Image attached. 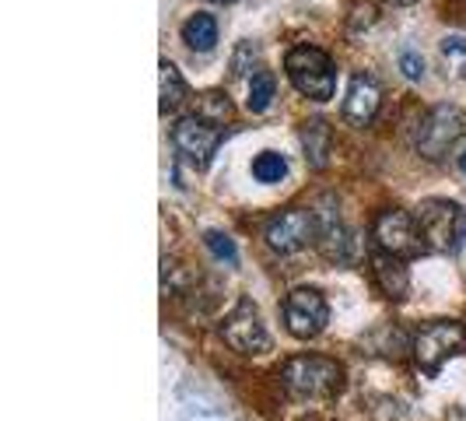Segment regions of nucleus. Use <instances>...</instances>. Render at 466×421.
Here are the masks:
<instances>
[{
	"instance_id": "412c9836",
	"label": "nucleus",
	"mask_w": 466,
	"mask_h": 421,
	"mask_svg": "<svg viewBox=\"0 0 466 421\" xmlns=\"http://www.w3.org/2000/svg\"><path fill=\"white\" fill-rule=\"evenodd\" d=\"M400 70H403L407 81H420V77H424V60H420L418 53L403 49V53H400Z\"/></svg>"
},
{
	"instance_id": "f3484780",
	"label": "nucleus",
	"mask_w": 466,
	"mask_h": 421,
	"mask_svg": "<svg viewBox=\"0 0 466 421\" xmlns=\"http://www.w3.org/2000/svg\"><path fill=\"white\" fill-rule=\"evenodd\" d=\"M439 56L449 77H466V36L452 32L439 43Z\"/></svg>"
},
{
	"instance_id": "b1692460",
	"label": "nucleus",
	"mask_w": 466,
	"mask_h": 421,
	"mask_svg": "<svg viewBox=\"0 0 466 421\" xmlns=\"http://www.w3.org/2000/svg\"><path fill=\"white\" fill-rule=\"evenodd\" d=\"M393 4H418V0H393Z\"/></svg>"
},
{
	"instance_id": "393cba45",
	"label": "nucleus",
	"mask_w": 466,
	"mask_h": 421,
	"mask_svg": "<svg viewBox=\"0 0 466 421\" xmlns=\"http://www.w3.org/2000/svg\"><path fill=\"white\" fill-rule=\"evenodd\" d=\"M210 4H232V0H210Z\"/></svg>"
},
{
	"instance_id": "7ed1b4c3",
	"label": "nucleus",
	"mask_w": 466,
	"mask_h": 421,
	"mask_svg": "<svg viewBox=\"0 0 466 421\" xmlns=\"http://www.w3.org/2000/svg\"><path fill=\"white\" fill-rule=\"evenodd\" d=\"M284 70H288V81L312 102H327L337 92V70L323 49L309 46H291L284 56Z\"/></svg>"
},
{
	"instance_id": "423d86ee",
	"label": "nucleus",
	"mask_w": 466,
	"mask_h": 421,
	"mask_svg": "<svg viewBox=\"0 0 466 421\" xmlns=\"http://www.w3.org/2000/svg\"><path fill=\"white\" fill-rule=\"evenodd\" d=\"M372 239H375V250L393 253V257H400V260L428 253V250H424V242H420L414 214H407V210H400V208H386V210H379V214H375Z\"/></svg>"
},
{
	"instance_id": "1a4fd4ad",
	"label": "nucleus",
	"mask_w": 466,
	"mask_h": 421,
	"mask_svg": "<svg viewBox=\"0 0 466 421\" xmlns=\"http://www.w3.org/2000/svg\"><path fill=\"white\" fill-rule=\"evenodd\" d=\"M221 334H225V341H228L235 351H242V354H263V351L270 348V334L263 327V316H259L257 303L246 299V295H242V299L232 305V313L225 316Z\"/></svg>"
},
{
	"instance_id": "f03ea898",
	"label": "nucleus",
	"mask_w": 466,
	"mask_h": 421,
	"mask_svg": "<svg viewBox=\"0 0 466 421\" xmlns=\"http://www.w3.org/2000/svg\"><path fill=\"white\" fill-rule=\"evenodd\" d=\"M414 221H418L420 242L428 253H460L466 239V210L456 200L428 197L420 200Z\"/></svg>"
},
{
	"instance_id": "20e7f679",
	"label": "nucleus",
	"mask_w": 466,
	"mask_h": 421,
	"mask_svg": "<svg viewBox=\"0 0 466 421\" xmlns=\"http://www.w3.org/2000/svg\"><path fill=\"white\" fill-rule=\"evenodd\" d=\"M466 348V327L456 320H431L428 327L414 334V362L420 365L424 375H435L449 358H456Z\"/></svg>"
},
{
	"instance_id": "6e6552de",
	"label": "nucleus",
	"mask_w": 466,
	"mask_h": 421,
	"mask_svg": "<svg viewBox=\"0 0 466 421\" xmlns=\"http://www.w3.org/2000/svg\"><path fill=\"white\" fill-rule=\"evenodd\" d=\"M463 134V113L456 106H435L420 117L414 130V148L424 159H442L445 151Z\"/></svg>"
},
{
	"instance_id": "ddd939ff",
	"label": "nucleus",
	"mask_w": 466,
	"mask_h": 421,
	"mask_svg": "<svg viewBox=\"0 0 466 421\" xmlns=\"http://www.w3.org/2000/svg\"><path fill=\"white\" fill-rule=\"evenodd\" d=\"M372 278L379 284V292L386 295V299H407V292H410V274H407V267H403V260L393 257V253H382V250H375L372 253Z\"/></svg>"
},
{
	"instance_id": "a211bd4d",
	"label": "nucleus",
	"mask_w": 466,
	"mask_h": 421,
	"mask_svg": "<svg viewBox=\"0 0 466 421\" xmlns=\"http://www.w3.org/2000/svg\"><path fill=\"white\" fill-rule=\"evenodd\" d=\"M274 92H278L274 74H270V70H257V74H253V81H249V98H246L249 113H267V109H270V102H274Z\"/></svg>"
},
{
	"instance_id": "6ab92c4d",
	"label": "nucleus",
	"mask_w": 466,
	"mask_h": 421,
	"mask_svg": "<svg viewBox=\"0 0 466 421\" xmlns=\"http://www.w3.org/2000/svg\"><path fill=\"white\" fill-rule=\"evenodd\" d=\"M288 176V162L280 151H259L253 159V180L257 183H280Z\"/></svg>"
},
{
	"instance_id": "f257e3e1",
	"label": "nucleus",
	"mask_w": 466,
	"mask_h": 421,
	"mask_svg": "<svg viewBox=\"0 0 466 421\" xmlns=\"http://www.w3.org/2000/svg\"><path fill=\"white\" fill-rule=\"evenodd\" d=\"M280 386L295 400H329L344 390V365L323 354H295L280 365Z\"/></svg>"
},
{
	"instance_id": "2eb2a0df",
	"label": "nucleus",
	"mask_w": 466,
	"mask_h": 421,
	"mask_svg": "<svg viewBox=\"0 0 466 421\" xmlns=\"http://www.w3.org/2000/svg\"><path fill=\"white\" fill-rule=\"evenodd\" d=\"M299 140H302L309 165H312V169H323L329 159V144H333V134H329L327 123H323V119H309V123H302Z\"/></svg>"
},
{
	"instance_id": "4468645a",
	"label": "nucleus",
	"mask_w": 466,
	"mask_h": 421,
	"mask_svg": "<svg viewBox=\"0 0 466 421\" xmlns=\"http://www.w3.org/2000/svg\"><path fill=\"white\" fill-rule=\"evenodd\" d=\"M187 81H183V74H179V67L176 64H168V60H162L158 64V113L162 117H168V113H179V106L187 102Z\"/></svg>"
},
{
	"instance_id": "0eeeda50",
	"label": "nucleus",
	"mask_w": 466,
	"mask_h": 421,
	"mask_svg": "<svg viewBox=\"0 0 466 421\" xmlns=\"http://www.w3.org/2000/svg\"><path fill=\"white\" fill-rule=\"evenodd\" d=\"M280 316H284V327L291 337L299 341H312L319 337L329 323V305L323 299V292L316 288H295L288 292V299L280 305Z\"/></svg>"
},
{
	"instance_id": "dca6fc26",
	"label": "nucleus",
	"mask_w": 466,
	"mask_h": 421,
	"mask_svg": "<svg viewBox=\"0 0 466 421\" xmlns=\"http://www.w3.org/2000/svg\"><path fill=\"white\" fill-rule=\"evenodd\" d=\"M183 43L193 53H210L218 46V22L210 15H189L183 22Z\"/></svg>"
},
{
	"instance_id": "f8f14e48",
	"label": "nucleus",
	"mask_w": 466,
	"mask_h": 421,
	"mask_svg": "<svg viewBox=\"0 0 466 421\" xmlns=\"http://www.w3.org/2000/svg\"><path fill=\"white\" fill-rule=\"evenodd\" d=\"M316 246L333 263H350L354 260V239L340 225L337 214H316Z\"/></svg>"
},
{
	"instance_id": "9d476101",
	"label": "nucleus",
	"mask_w": 466,
	"mask_h": 421,
	"mask_svg": "<svg viewBox=\"0 0 466 421\" xmlns=\"http://www.w3.org/2000/svg\"><path fill=\"white\" fill-rule=\"evenodd\" d=\"M263 239H267V246H270L274 253H280V257L299 253L309 242H316V214L302 208L280 210V214H274V218L267 221Z\"/></svg>"
},
{
	"instance_id": "9b49d317",
	"label": "nucleus",
	"mask_w": 466,
	"mask_h": 421,
	"mask_svg": "<svg viewBox=\"0 0 466 421\" xmlns=\"http://www.w3.org/2000/svg\"><path fill=\"white\" fill-rule=\"evenodd\" d=\"M382 106V88L369 74H354L348 85V98H344V119L354 127H369Z\"/></svg>"
},
{
	"instance_id": "39448f33",
	"label": "nucleus",
	"mask_w": 466,
	"mask_h": 421,
	"mask_svg": "<svg viewBox=\"0 0 466 421\" xmlns=\"http://www.w3.org/2000/svg\"><path fill=\"white\" fill-rule=\"evenodd\" d=\"M221 138H225V123L208 117V113H200V109L183 117L172 127V144H176V151H179L193 169H208L210 159H214V151H218V144H221Z\"/></svg>"
},
{
	"instance_id": "aec40b11",
	"label": "nucleus",
	"mask_w": 466,
	"mask_h": 421,
	"mask_svg": "<svg viewBox=\"0 0 466 421\" xmlns=\"http://www.w3.org/2000/svg\"><path fill=\"white\" fill-rule=\"evenodd\" d=\"M204 246H208L218 260H225V263H238V250H235V242L225 232H204Z\"/></svg>"
},
{
	"instance_id": "5701e85b",
	"label": "nucleus",
	"mask_w": 466,
	"mask_h": 421,
	"mask_svg": "<svg viewBox=\"0 0 466 421\" xmlns=\"http://www.w3.org/2000/svg\"><path fill=\"white\" fill-rule=\"evenodd\" d=\"M460 169H463V172H466V151H463V155H460Z\"/></svg>"
},
{
	"instance_id": "4be33fe9",
	"label": "nucleus",
	"mask_w": 466,
	"mask_h": 421,
	"mask_svg": "<svg viewBox=\"0 0 466 421\" xmlns=\"http://www.w3.org/2000/svg\"><path fill=\"white\" fill-rule=\"evenodd\" d=\"M302 421H329V418H323V415H309V418H302Z\"/></svg>"
}]
</instances>
